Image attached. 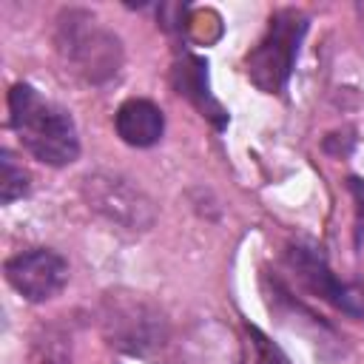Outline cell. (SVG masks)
<instances>
[{"mask_svg": "<svg viewBox=\"0 0 364 364\" xmlns=\"http://www.w3.org/2000/svg\"><path fill=\"white\" fill-rule=\"evenodd\" d=\"M54 43L71 74L91 85L111 82L122 68V43L85 9H65L57 17Z\"/></svg>", "mask_w": 364, "mask_h": 364, "instance_id": "2", "label": "cell"}, {"mask_svg": "<svg viewBox=\"0 0 364 364\" xmlns=\"http://www.w3.org/2000/svg\"><path fill=\"white\" fill-rule=\"evenodd\" d=\"M287 264L290 270L296 273V279L318 299L336 304L338 310L350 313V316H361L364 313V299L361 293H355L353 287H347L344 282H338L333 276V270L327 267L324 256L316 253L313 247H301V245H293L287 247Z\"/></svg>", "mask_w": 364, "mask_h": 364, "instance_id": "6", "label": "cell"}, {"mask_svg": "<svg viewBox=\"0 0 364 364\" xmlns=\"http://www.w3.org/2000/svg\"><path fill=\"white\" fill-rule=\"evenodd\" d=\"M9 122L20 145L37 162L63 168L80 156V136L71 114L28 82H14L9 88Z\"/></svg>", "mask_w": 364, "mask_h": 364, "instance_id": "1", "label": "cell"}, {"mask_svg": "<svg viewBox=\"0 0 364 364\" xmlns=\"http://www.w3.org/2000/svg\"><path fill=\"white\" fill-rule=\"evenodd\" d=\"M80 191H82L85 205L94 213H100L105 222L122 230L142 233V230H151L156 222L154 199L122 173H111V171L85 173Z\"/></svg>", "mask_w": 364, "mask_h": 364, "instance_id": "4", "label": "cell"}, {"mask_svg": "<svg viewBox=\"0 0 364 364\" xmlns=\"http://www.w3.org/2000/svg\"><path fill=\"white\" fill-rule=\"evenodd\" d=\"M171 82H173V88H176L179 97L191 100L202 111V117H208L216 128H225L228 114L216 102V97L210 94V85H208V63L202 57H193V54L182 57L173 65V71H171Z\"/></svg>", "mask_w": 364, "mask_h": 364, "instance_id": "8", "label": "cell"}, {"mask_svg": "<svg viewBox=\"0 0 364 364\" xmlns=\"http://www.w3.org/2000/svg\"><path fill=\"white\" fill-rule=\"evenodd\" d=\"M307 26H310L307 14L293 6L276 9L270 14L262 40L245 54V71L259 91L279 94L287 85Z\"/></svg>", "mask_w": 364, "mask_h": 364, "instance_id": "3", "label": "cell"}, {"mask_svg": "<svg viewBox=\"0 0 364 364\" xmlns=\"http://www.w3.org/2000/svg\"><path fill=\"white\" fill-rule=\"evenodd\" d=\"M28 173L23 171V165H17V159L3 151L0 154V202L11 205L14 199H23L28 193Z\"/></svg>", "mask_w": 364, "mask_h": 364, "instance_id": "9", "label": "cell"}, {"mask_svg": "<svg viewBox=\"0 0 364 364\" xmlns=\"http://www.w3.org/2000/svg\"><path fill=\"white\" fill-rule=\"evenodd\" d=\"M114 128H117V136L125 145H131V148H151V145H156L162 139L165 117H162L159 105H154L151 100L131 97V100H125L117 108Z\"/></svg>", "mask_w": 364, "mask_h": 364, "instance_id": "7", "label": "cell"}, {"mask_svg": "<svg viewBox=\"0 0 364 364\" xmlns=\"http://www.w3.org/2000/svg\"><path fill=\"white\" fill-rule=\"evenodd\" d=\"M247 333H250V338H253V347H256V358H259V364H290L287 361V355L262 333V330H256V327H247Z\"/></svg>", "mask_w": 364, "mask_h": 364, "instance_id": "10", "label": "cell"}, {"mask_svg": "<svg viewBox=\"0 0 364 364\" xmlns=\"http://www.w3.org/2000/svg\"><path fill=\"white\" fill-rule=\"evenodd\" d=\"M6 282L28 301H48L54 299L68 282V262L48 247L20 250L3 264Z\"/></svg>", "mask_w": 364, "mask_h": 364, "instance_id": "5", "label": "cell"}, {"mask_svg": "<svg viewBox=\"0 0 364 364\" xmlns=\"http://www.w3.org/2000/svg\"><path fill=\"white\" fill-rule=\"evenodd\" d=\"M358 239L364 242V196H358Z\"/></svg>", "mask_w": 364, "mask_h": 364, "instance_id": "11", "label": "cell"}]
</instances>
